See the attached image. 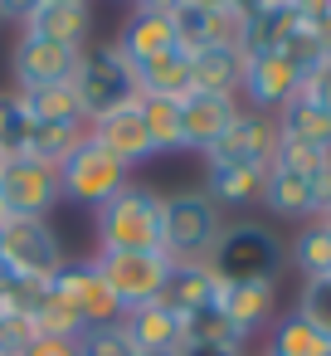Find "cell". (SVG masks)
<instances>
[{
    "mask_svg": "<svg viewBox=\"0 0 331 356\" xmlns=\"http://www.w3.org/2000/svg\"><path fill=\"white\" fill-rule=\"evenodd\" d=\"M74 98H78V113L83 122H98L117 108H132L142 98L137 88V69L122 59V49L108 40V44H88L78 54V74H74Z\"/></svg>",
    "mask_w": 331,
    "mask_h": 356,
    "instance_id": "7a4b0ae2",
    "label": "cell"
},
{
    "mask_svg": "<svg viewBox=\"0 0 331 356\" xmlns=\"http://www.w3.org/2000/svg\"><path fill=\"white\" fill-rule=\"evenodd\" d=\"M137 88H142V98H185L190 93V54L171 49V54L142 64L137 69Z\"/></svg>",
    "mask_w": 331,
    "mask_h": 356,
    "instance_id": "d4e9b609",
    "label": "cell"
},
{
    "mask_svg": "<svg viewBox=\"0 0 331 356\" xmlns=\"http://www.w3.org/2000/svg\"><path fill=\"white\" fill-rule=\"evenodd\" d=\"M278 142H302V147H316V152H331V113L316 108L312 98H292L278 118Z\"/></svg>",
    "mask_w": 331,
    "mask_h": 356,
    "instance_id": "7402d4cb",
    "label": "cell"
},
{
    "mask_svg": "<svg viewBox=\"0 0 331 356\" xmlns=\"http://www.w3.org/2000/svg\"><path fill=\"white\" fill-rule=\"evenodd\" d=\"M93 268L98 278L108 283V293L127 307H142V302H156L166 298V283H171V259L166 254H93Z\"/></svg>",
    "mask_w": 331,
    "mask_h": 356,
    "instance_id": "ba28073f",
    "label": "cell"
},
{
    "mask_svg": "<svg viewBox=\"0 0 331 356\" xmlns=\"http://www.w3.org/2000/svg\"><path fill=\"white\" fill-rule=\"evenodd\" d=\"M205 264L219 273V283H278L287 249L273 229L244 220V225H224V234Z\"/></svg>",
    "mask_w": 331,
    "mask_h": 356,
    "instance_id": "3957f363",
    "label": "cell"
},
{
    "mask_svg": "<svg viewBox=\"0 0 331 356\" xmlns=\"http://www.w3.org/2000/svg\"><path fill=\"white\" fill-rule=\"evenodd\" d=\"M0 161H6V156H0Z\"/></svg>",
    "mask_w": 331,
    "mask_h": 356,
    "instance_id": "7dc6e473",
    "label": "cell"
},
{
    "mask_svg": "<svg viewBox=\"0 0 331 356\" xmlns=\"http://www.w3.org/2000/svg\"><path fill=\"white\" fill-rule=\"evenodd\" d=\"M44 6V0H0V20H10V25H30L35 20V10Z\"/></svg>",
    "mask_w": 331,
    "mask_h": 356,
    "instance_id": "ab89813d",
    "label": "cell"
},
{
    "mask_svg": "<svg viewBox=\"0 0 331 356\" xmlns=\"http://www.w3.org/2000/svg\"><path fill=\"white\" fill-rule=\"evenodd\" d=\"M59 181H64V195H69V200H78V205H93V210H98L103 200H112V195L132 181V171L83 132V137L74 142V152L59 161Z\"/></svg>",
    "mask_w": 331,
    "mask_h": 356,
    "instance_id": "8992f818",
    "label": "cell"
},
{
    "mask_svg": "<svg viewBox=\"0 0 331 356\" xmlns=\"http://www.w3.org/2000/svg\"><path fill=\"white\" fill-rule=\"evenodd\" d=\"M292 264L302 268V283H316V278H331V220H307L292 239Z\"/></svg>",
    "mask_w": 331,
    "mask_h": 356,
    "instance_id": "484cf974",
    "label": "cell"
},
{
    "mask_svg": "<svg viewBox=\"0 0 331 356\" xmlns=\"http://www.w3.org/2000/svg\"><path fill=\"white\" fill-rule=\"evenodd\" d=\"M49 293H54L59 302H69L88 327H98V322H122V302L108 293V283H103L98 268H93V259H64V268L49 278Z\"/></svg>",
    "mask_w": 331,
    "mask_h": 356,
    "instance_id": "30bf717a",
    "label": "cell"
},
{
    "mask_svg": "<svg viewBox=\"0 0 331 356\" xmlns=\"http://www.w3.org/2000/svg\"><path fill=\"white\" fill-rule=\"evenodd\" d=\"M244 337H253L258 327L273 322L278 307V283H219V302H214Z\"/></svg>",
    "mask_w": 331,
    "mask_h": 356,
    "instance_id": "ffe728a7",
    "label": "cell"
},
{
    "mask_svg": "<svg viewBox=\"0 0 331 356\" xmlns=\"http://www.w3.org/2000/svg\"><path fill=\"white\" fill-rule=\"evenodd\" d=\"M0 264L15 278L49 283L64 268V239L49 229V220H6L0 225Z\"/></svg>",
    "mask_w": 331,
    "mask_h": 356,
    "instance_id": "52a82bcc",
    "label": "cell"
},
{
    "mask_svg": "<svg viewBox=\"0 0 331 356\" xmlns=\"http://www.w3.org/2000/svg\"><path fill=\"white\" fill-rule=\"evenodd\" d=\"M302 98H312L316 108H326V113H331V59H326V64L302 83Z\"/></svg>",
    "mask_w": 331,
    "mask_h": 356,
    "instance_id": "74e56055",
    "label": "cell"
},
{
    "mask_svg": "<svg viewBox=\"0 0 331 356\" xmlns=\"http://www.w3.org/2000/svg\"><path fill=\"white\" fill-rule=\"evenodd\" d=\"M30 127H35V118L25 113V103L15 93H0V156H25Z\"/></svg>",
    "mask_w": 331,
    "mask_h": 356,
    "instance_id": "836d02e7",
    "label": "cell"
},
{
    "mask_svg": "<svg viewBox=\"0 0 331 356\" xmlns=\"http://www.w3.org/2000/svg\"><path fill=\"white\" fill-rule=\"evenodd\" d=\"M302 25L292 0H263V6L244 20V54H278L282 40Z\"/></svg>",
    "mask_w": 331,
    "mask_h": 356,
    "instance_id": "44dd1931",
    "label": "cell"
},
{
    "mask_svg": "<svg viewBox=\"0 0 331 356\" xmlns=\"http://www.w3.org/2000/svg\"><path fill=\"white\" fill-rule=\"evenodd\" d=\"M180 356H244V346H180Z\"/></svg>",
    "mask_w": 331,
    "mask_h": 356,
    "instance_id": "60d3db41",
    "label": "cell"
},
{
    "mask_svg": "<svg viewBox=\"0 0 331 356\" xmlns=\"http://www.w3.org/2000/svg\"><path fill=\"white\" fill-rule=\"evenodd\" d=\"M88 137H93L103 152H112V156H117L127 171L156 156L151 132H146V122H142V98H137L132 108H117V113H108V118L88 122Z\"/></svg>",
    "mask_w": 331,
    "mask_h": 356,
    "instance_id": "5bb4252c",
    "label": "cell"
},
{
    "mask_svg": "<svg viewBox=\"0 0 331 356\" xmlns=\"http://www.w3.org/2000/svg\"><path fill=\"white\" fill-rule=\"evenodd\" d=\"M268 356H331V337H326V332H316L307 317H297V312H292V317H282V322H278Z\"/></svg>",
    "mask_w": 331,
    "mask_h": 356,
    "instance_id": "f1b7e54d",
    "label": "cell"
},
{
    "mask_svg": "<svg viewBox=\"0 0 331 356\" xmlns=\"http://www.w3.org/2000/svg\"><path fill=\"white\" fill-rule=\"evenodd\" d=\"M239 93L248 98L253 113H282L297 93H302V74L282 59V54H244V79Z\"/></svg>",
    "mask_w": 331,
    "mask_h": 356,
    "instance_id": "8fae6325",
    "label": "cell"
},
{
    "mask_svg": "<svg viewBox=\"0 0 331 356\" xmlns=\"http://www.w3.org/2000/svg\"><path fill=\"white\" fill-rule=\"evenodd\" d=\"M10 288H15V273H10L6 264H0V302H6V298H10Z\"/></svg>",
    "mask_w": 331,
    "mask_h": 356,
    "instance_id": "7bdbcfd3",
    "label": "cell"
},
{
    "mask_svg": "<svg viewBox=\"0 0 331 356\" xmlns=\"http://www.w3.org/2000/svg\"><path fill=\"white\" fill-rule=\"evenodd\" d=\"M132 6H137V10H151V15H171L180 0H132Z\"/></svg>",
    "mask_w": 331,
    "mask_h": 356,
    "instance_id": "b9f144b4",
    "label": "cell"
},
{
    "mask_svg": "<svg viewBox=\"0 0 331 356\" xmlns=\"http://www.w3.org/2000/svg\"><path fill=\"white\" fill-rule=\"evenodd\" d=\"M137 356H180V351H137Z\"/></svg>",
    "mask_w": 331,
    "mask_h": 356,
    "instance_id": "bcb514c9",
    "label": "cell"
},
{
    "mask_svg": "<svg viewBox=\"0 0 331 356\" xmlns=\"http://www.w3.org/2000/svg\"><path fill=\"white\" fill-rule=\"evenodd\" d=\"M15 98L25 103V113H30L35 122H83V113H78V98H74V83L20 88Z\"/></svg>",
    "mask_w": 331,
    "mask_h": 356,
    "instance_id": "4316f807",
    "label": "cell"
},
{
    "mask_svg": "<svg viewBox=\"0 0 331 356\" xmlns=\"http://www.w3.org/2000/svg\"><path fill=\"white\" fill-rule=\"evenodd\" d=\"M326 181L331 171L321 176H302V171H287V166H268L263 171V205L278 215V220H316L321 215V195H326Z\"/></svg>",
    "mask_w": 331,
    "mask_h": 356,
    "instance_id": "4fadbf2b",
    "label": "cell"
},
{
    "mask_svg": "<svg viewBox=\"0 0 331 356\" xmlns=\"http://www.w3.org/2000/svg\"><path fill=\"white\" fill-rule=\"evenodd\" d=\"M25 35L59 40L69 49H88L93 44V0H44L35 20L25 25Z\"/></svg>",
    "mask_w": 331,
    "mask_h": 356,
    "instance_id": "e0dca14e",
    "label": "cell"
},
{
    "mask_svg": "<svg viewBox=\"0 0 331 356\" xmlns=\"http://www.w3.org/2000/svg\"><path fill=\"white\" fill-rule=\"evenodd\" d=\"M239 79H244V49H234V44H205V49L190 54V93L239 98Z\"/></svg>",
    "mask_w": 331,
    "mask_h": 356,
    "instance_id": "d6986e66",
    "label": "cell"
},
{
    "mask_svg": "<svg viewBox=\"0 0 331 356\" xmlns=\"http://www.w3.org/2000/svg\"><path fill=\"white\" fill-rule=\"evenodd\" d=\"M205 195H210L219 210H224V205H253V200L263 195V171L205 161Z\"/></svg>",
    "mask_w": 331,
    "mask_h": 356,
    "instance_id": "cb8c5ba5",
    "label": "cell"
},
{
    "mask_svg": "<svg viewBox=\"0 0 331 356\" xmlns=\"http://www.w3.org/2000/svg\"><path fill=\"white\" fill-rule=\"evenodd\" d=\"M142 122H146V132H151L156 156H161V152H185L180 98H142Z\"/></svg>",
    "mask_w": 331,
    "mask_h": 356,
    "instance_id": "83f0119b",
    "label": "cell"
},
{
    "mask_svg": "<svg viewBox=\"0 0 331 356\" xmlns=\"http://www.w3.org/2000/svg\"><path fill=\"white\" fill-rule=\"evenodd\" d=\"M166 20H171V35H176V49L180 54H195V49L214 44V10L195 6V0H180Z\"/></svg>",
    "mask_w": 331,
    "mask_h": 356,
    "instance_id": "f546056e",
    "label": "cell"
},
{
    "mask_svg": "<svg viewBox=\"0 0 331 356\" xmlns=\"http://www.w3.org/2000/svg\"><path fill=\"white\" fill-rule=\"evenodd\" d=\"M229 6H234V10H244V15H253V10L263 6V0H229Z\"/></svg>",
    "mask_w": 331,
    "mask_h": 356,
    "instance_id": "ee69618b",
    "label": "cell"
},
{
    "mask_svg": "<svg viewBox=\"0 0 331 356\" xmlns=\"http://www.w3.org/2000/svg\"><path fill=\"white\" fill-rule=\"evenodd\" d=\"M122 332L132 337L137 351H180L185 346V322H180V312L166 298L142 302V307H127L122 312Z\"/></svg>",
    "mask_w": 331,
    "mask_h": 356,
    "instance_id": "2e32d148",
    "label": "cell"
},
{
    "mask_svg": "<svg viewBox=\"0 0 331 356\" xmlns=\"http://www.w3.org/2000/svg\"><path fill=\"white\" fill-rule=\"evenodd\" d=\"M321 220H331V181H326V195H321Z\"/></svg>",
    "mask_w": 331,
    "mask_h": 356,
    "instance_id": "f6af8a7d",
    "label": "cell"
},
{
    "mask_svg": "<svg viewBox=\"0 0 331 356\" xmlns=\"http://www.w3.org/2000/svg\"><path fill=\"white\" fill-rule=\"evenodd\" d=\"M224 234V215L205 191H176L166 195V229H161V254L171 264H205Z\"/></svg>",
    "mask_w": 331,
    "mask_h": 356,
    "instance_id": "277c9868",
    "label": "cell"
},
{
    "mask_svg": "<svg viewBox=\"0 0 331 356\" xmlns=\"http://www.w3.org/2000/svg\"><path fill=\"white\" fill-rule=\"evenodd\" d=\"M112 44L122 49V59H127L132 69H142V64H151V59L171 54V49H176V35H171V20H166V15L132 10V15H127V25L117 30V40H112Z\"/></svg>",
    "mask_w": 331,
    "mask_h": 356,
    "instance_id": "ac0fdd59",
    "label": "cell"
},
{
    "mask_svg": "<svg viewBox=\"0 0 331 356\" xmlns=\"http://www.w3.org/2000/svg\"><path fill=\"white\" fill-rule=\"evenodd\" d=\"M297 317H307L316 332L331 337V278H316V283H302V298H297Z\"/></svg>",
    "mask_w": 331,
    "mask_h": 356,
    "instance_id": "8d00e7d4",
    "label": "cell"
},
{
    "mask_svg": "<svg viewBox=\"0 0 331 356\" xmlns=\"http://www.w3.org/2000/svg\"><path fill=\"white\" fill-rule=\"evenodd\" d=\"M93 225H98V249L103 254H161L166 195L127 181L112 200H103L93 210Z\"/></svg>",
    "mask_w": 331,
    "mask_h": 356,
    "instance_id": "6da1fadb",
    "label": "cell"
},
{
    "mask_svg": "<svg viewBox=\"0 0 331 356\" xmlns=\"http://www.w3.org/2000/svg\"><path fill=\"white\" fill-rule=\"evenodd\" d=\"M278 54H282V59H287V64L302 74V83H307V79H312V74L326 64V54H321V44H316L312 25H297V30L282 40V49H278Z\"/></svg>",
    "mask_w": 331,
    "mask_h": 356,
    "instance_id": "d590c367",
    "label": "cell"
},
{
    "mask_svg": "<svg viewBox=\"0 0 331 356\" xmlns=\"http://www.w3.org/2000/svg\"><path fill=\"white\" fill-rule=\"evenodd\" d=\"M83 327H88V322H83V317H78V312H74L69 302H59L54 293H44V298H40V307L30 312V332H35V337L78 341V337H83Z\"/></svg>",
    "mask_w": 331,
    "mask_h": 356,
    "instance_id": "d6a6232c",
    "label": "cell"
},
{
    "mask_svg": "<svg viewBox=\"0 0 331 356\" xmlns=\"http://www.w3.org/2000/svg\"><path fill=\"white\" fill-rule=\"evenodd\" d=\"M64 200L59 166L35 156H6L0 161V215L6 220H49V210Z\"/></svg>",
    "mask_w": 331,
    "mask_h": 356,
    "instance_id": "5b68a950",
    "label": "cell"
},
{
    "mask_svg": "<svg viewBox=\"0 0 331 356\" xmlns=\"http://www.w3.org/2000/svg\"><path fill=\"white\" fill-rule=\"evenodd\" d=\"M278 152V122L263 113H239L234 127L205 152V161H224V166H248V171H268Z\"/></svg>",
    "mask_w": 331,
    "mask_h": 356,
    "instance_id": "7c38bea8",
    "label": "cell"
},
{
    "mask_svg": "<svg viewBox=\"0 0 331 356\" xmlns=\"http://www.w3.org/2000/svg\"><path fill=\"white\" fill-rule=\"evenodd\" d=\"M78 356H137L132 337L122 332V322H98V327H83V337L74 341Z\"/></svg>",
    "mask_w": 331,
    "mask_h": 356,
    "instance_id": "e575fe53",
    "label": "cell"
},
{
    "mask_svg": "<svg viewBox=\"0 0 331 356\" xmlns=\"http://www.w3.org/2000/svg\"><path fill=\"white\" fill-rule=\"evenodd\" d=\"M20 356H78L74 341H59V337H30Z\"/></svg>",
    "mask_w": 331,
    "mask_h": 356,
    "instance_id": "f35d334b",
    "label": "cell"
},
{
    "mask_svg": "<svg viewBox=\"0 0 331 356\" xmlns=\"http://www.w3.org/2000/svg\"><path fill=\"white\" fill-rule=\"evenodd\" d=\"M166 302L185 317V312H200V307H214L219 302V273L210 264H176L171 268V283H166Z\"/></svg>",
    "mask_w": 331,
    "mask_h": 356,
    "instance_id": "603a6c76",
    "label": "cell"
},
{
    "mask_svg": "<svg viewBox=\"0 0 331 356\" xmlns=\"http://www.w3.org/2000/svg\"><path fill=\"white\" fill-rule=\"evenodd\" d=\"M239 98L224 93H185L180 98V127H185V152H210L239 118Z\"/></svg>",
    "mask_w": 331,
    "mask_h": 356,
    "instance_id": "9a60e30c",
    "label": "cell"
},
{
    "mask_svg": "<svg viewBox=\"0 0 331 356\" xmlns=\"http://www.w3.org/2000/svg\"><path fill=\"white\" fill-rule=\"evenodd\" d=\"M78 54H83V49H69V44H59V40L20 35L15 49H10V79H15V93H20V88H49V83H74Z\"/></svg>",
    "mask_w": 331,
    "mask_h": 356,
    "instance_id": "9c48e42d",
    "label": "cell"
},
{
    "mask_svg": "<svg viewBox=\"0 0 331 356\" xmlns=\"http://www.w3.org/2000/svg\"><path fill=\"white\" fill-rule=\"evenodd\" d=\"M185 346H248V337L219 312V307H200V312H185Z\"/></svg>",
    "mask_w": 331,
    "mask_h": 356,
    "instance_id": "1f68e13d",
    "label": "cell"
},
{
    "mask_svg": "<svg viewBox=\"0 0 331 356\" xmlns=\"http://www.w3.org/2000/svg\"><path fill=\"white\" fill-rule=\"evenodd\" d=\"M83 132H88V122H35V127H30V147H25V156L59 166V161L74 152V142H78Z\"/></svg>",
    "mask_w": 331,
    "mask_h": 356,
    "instance_id": "4dcf8cb0",
    "label": "cell"
}]
</instances>
